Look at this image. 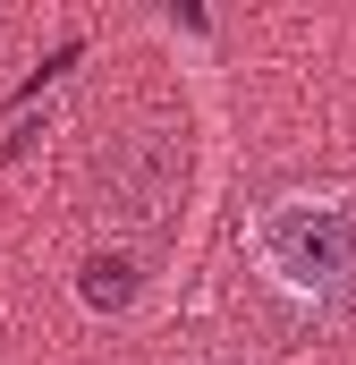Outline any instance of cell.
<instances>
[{
	"mask_svg": "<svg viewBox=\"0 0 356 365\" xmlns=\"http://www.w3.org/2000/svg\"><path fill=\"white\" fill-rule=\"evenodd\" d=\"M246 238H255V264H263L288 297L331 306V297L356 289V204L348 195H314V187L271 195Z\"/></svg>",
	"mask_w": 356,
	"mask_h": 365,
	"instance_id": "6da1fadb",
	"label": "cell"
},
{
	"mask_svg": "<svg viewBox=\"0 0 356 365\" xmlns=\"http://www.w3.org/2000/svg\"><path fill=\"white\" fill-rule=\"evenodd\" d=\"M127 272H136L127 255H93V264H85V297H93V306H127V289H136Z\"/></svg>",
	"mask_w": 356,
	"mask_h": 365,
	"instance_id": "7a4b0ae2",
	"label": "cell"
}]
</instances>
